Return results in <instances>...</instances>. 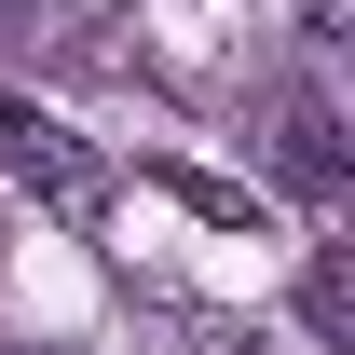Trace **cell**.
Segmentation results:
<instances>
[{
    "label": "cell",
    "instance_id": "2",
    "mask_svg": "<svg viewBox=\"0 0 355 355\" xmlns=\"http://www.w3.org/2000/svg\"><path fill=\"white\" fill-rule=\"evenodd\" d=\"M273 164L301 178L314 205H342V123H328V110H314V96H301V110H287V123H273Z\"/></svg>",
    "mask_w": 355,
    "mask_h": 355
},
{
    "label": "cell",
    "instance_id": "4",
    "mask_svg": "<svg viewBox=\"0 0 355 355\" xmlns=\"http://www.w3.org/2000/svg\"><path fill=\"white\" fill-rule=\"evenodd\" d=\"M164 191H178V205H191V219H219V232H246V219H260V205H246L232 178H164Z\"/></svg>",
    "mask_w": 355,
    "mask_h": 355
},
{
    "label": "cell",
    "instance_id": "1",
    "mask_svg": "<svg viewBox=\"0 0 355 355\" xmlns=\"http://www.w3.org/2000/svg\"><path fill=\"white\" fill-rule=\"evenodd\" d=\"M0 178H28V191H42L69 232H96V219H110V164H96V150L55 123V110H28V96H0Z\"/></svg>",
    "mask_w": 355,
    "mask_h": 355
},
{
    "label": "cell",
    "instance_id": "6",
    "mask_svg": "<svg viewBox=\"0 0 355 355\" xmlns=\"http://www.w3.org/2000/svg\"><path fill=\"white\" fill-rule=\"evenodd\" d=\"M28 28H42V0H0V42H28Z\"/></svg>",
    "mask_w": 355,
    "mask_h": 355
},
{
    "label": "cell",
    "instance_id": "3",
    "mask_svg": "<svg viewBox=\"0 0 355 355\" xmlns=\"http://www.w3.org/2000/svg\"><path fill=\"white\" fill-rule=\"evenodd\" d=\"M301 328H314V342H355V273H342V246H314V273H301Z\"/></svg>",
    "mask_w": 355,
    "mask_h": 355
},
{
    "label": "cell",
    "instance_id": "5",
    "mask_svg": "<svg viewBox=\"0 0 355 355\" xmlns=\"http://www.w3.org/2000/svg\"><path fill=\"white\" fill-rule=\"evenodd\" d=\"M301 28L314 42H355V0H301Z\"/></svg>",
    "mask_w": 355,
    "mask_h": 355
}]
</instances>
